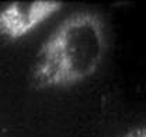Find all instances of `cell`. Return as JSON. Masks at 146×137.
I'll list each match as a JSON object with an SVG mask.
<instances>
[{
  "mask_svg": "<svg viewBox=\"0 0 146 137\" xmlns=\"http://www.w3.org/2000/svg\"><path fill=\"white\" fill-rule=\"evenodd\" d=\"M107 34L101 17L79 11L65 18L36 53L31 73L39 90L63 88L87 80L101 66Z\"/></svg>",
  "mask_w": 146,
  "mask_h": 137,
  "instance_id": "cell-1",
  "label": "cell"
},
{
  "mask_svg": "<svg viewBox=\"0 0 146 137\" xmlns=\"http://www.w3.org/2000/svg\"><path fill=\"white\" fill-rule=\"evenodd\" d=\"M117 137H146V129L143 126L135 127V129H131V130H128V132H125V133H122V134H119Z\"/></svg>",
  "mask_w": 146,
  "mask_h": 137,
  "instance_id": "cell-3",
  "label": "cell"
},
{
  "mask_svg": "<svg viewBox=\"0 0 146 137\" xmlns=\"http://www.w3.org/2000/svg\"><path fill=\"white\" fill-rule=\"evenodd\" d=\"M63 7L58 0L14 1L0 10V36L17 41L31 34Z\"/></svg>",
  "mask_w": 146,
  "mask_h": 137,
  "instance_id": "cell-2",
  "label": "cell"
}]
</instances>
